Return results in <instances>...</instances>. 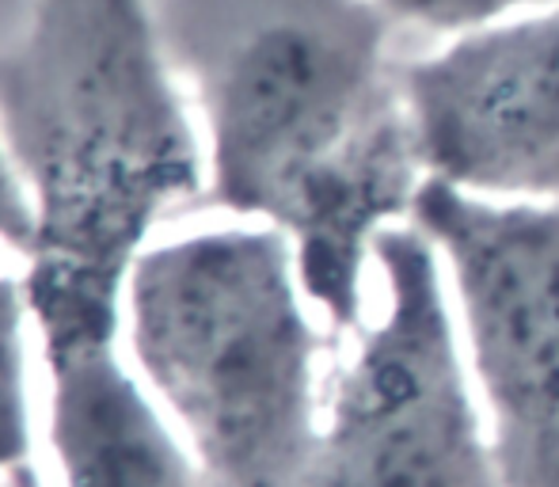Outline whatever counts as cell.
I'll return each instance as SVG.
<instances>
[{
    "label": "cell",
    "instance_id": "cell-1",
    "mask_svg": "<svg viewBox=\"0 0 559 487\" xmlns=\"http://www.w3.org/2000/svg\"><path fill=\"white\" fill-rule=\"evenodd\" d=\"M202 141V202L274 225L332 335L373 301L377 240L427 187L377 0H160Z\"/></svg>",
    "mask_w": 559,
    "mask_h": 487
},
{
    "label": "cell",
    "instance_id": "cell-2",
    "mask_svg": "<svg viewBox=\"0 0 559 487\" xmlns=\"http://www.w3.org/2000/svg\"><path fill=\"white\" fill-rule=\"evenodd\" d=\"M0 138L31 210L35 351L122 340L133 259L206 194L160 0H27L0 43Z\"/></svg>",
    "mask_w": 559,
    "mask_h": 487
},
{
    "label": "cell",
    "instance_id": "cell-3",
    "mask_svg": "<svg viewBox=\"0 0 559 487\" xmlns=\"http://www.w3.org/2000/svg\"><path fill=\"white\" fill-rule=\"evenodd\" d=\"M118 332L202 487H301L328 404L324 320L274 225L153 237L126 274Z\"/></svg>",
    "mask_w": 559,
    "mask_h": 487
},
{
    "label": "cell",
    "instance_id": "cell-4",
    "mask_svg": "<svg viewBox=\"0 0 559 487\" xmlns=\"http://www.w3.org/2000/svg\"><path fill=\"white\" fill-rule=\"evenodd\" d=\"M301 487H502L442 263L412 222L377 240Z\"/></svg>",
    "mask_w": 559,
    "mask_h": 487
},
{
    "label": "cell",
    "instance_id": "cell-5",
    "mask_svg": "<svg viewBox=\"0 0 559 487\" xmlns=\"http://www.w3.org/2000/svg\"><path fill=\"white\" fill-rule=\"evenodd\" d=\"M412 225L442 263L502 487H559V202L427 183Z\"/></svg>",
    "mask_w": 559,
    "mask_h": 487
},
{
    "label": "cell",
    "instance_id": "cell-6",
    "mask_svg": "<svg viewBox=\"0 0 559 487\" xmlns=\"http://www.w3.org/2000/svg\"><path fill=\"white\" fill-rule=\"evenodd\" d=\"M427 183L559 202V4L445 38L400 66Z\"/></svg>",
    "mask_w": 559,
    "mask_h": 487
},
{
    "label": "cell",
    "instance_id": "cell-7",
    "mask_svg": "<svg viewBox=\"0 0 559 487\" xmlns=\"http://www.w3.org/2000/svg\"><path fill=\"white\" fill-rule=\"evenodd\" d=\"M43 446L58 487H202L191 453L133 373L122 340L35 351Z\"/></svg>",
    "mask_w": 559,
    "mask_h": 487
},
{
    "label": "cell",
    "instance_id": "cell-8",
    "mask_svg": "<svg viewBox=\"0 0 559 487\" xmlns=\"http://www.w3.org/2000/svg\"><path fill=\"white\" fill-rule=\"evenodd\" d=\"M4 259V256H0ZM35 355L20 266H0V487L35 473V404L27 358Z\"/></svg>",
    "mask_w": 559,
    "mask_h": 487
},
{
    "label": "cell",
    "instance_id": "cell-9",
    "mask_svg": "<svg viewBox=\"0 0 559 487\" xmlns=\"http://www.w3.org/2000/svg\"><path fill=\"white\" fill-rule=\"evenodd\" d=\"M392 27L427 31L438 38H453L464 31L487 27V23L510 20V15L537 12L559 0H377Z\"/></svg>",
    "mask_w": 559,
    "mask_h": 487
},
{
    "label": "cell",
    "instance_id": "cell-10",
    "mask_svg": "<svg viewBox=\"0 0 559 487\" xmlns=\"http://www.w3.org/2000/svg\"><path fill=\"white\" fill-rule=\"evenodd\" d=\"M31 237V210L23 183L15 176V164L8 156V145L0 138V256L23 259Z\"/></svg>",
    "mask_w": 559,
    "mask_h": 487
},
{
    "label": "cell",
    "instance_id": "cell-11",
    "mask_svg": "<svg viewBox=\"0 0 559 487\" xmlns=\"http://www.w3.org/2000/svg\"><path fill=\"white\" fill-rule=\"evenodd\" d=\"M12 487H43V476H38V468H35V473L20 476V480H15Z\"/></svg>",
    "mask_w": 559,
    "mask_h": 487
}]
</instances>
